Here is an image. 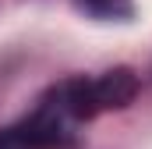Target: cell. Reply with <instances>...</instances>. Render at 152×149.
<instances>
[{
  "instance_id": "6da1fadb",
  "label": "cell",
  "mask_w": 152,
  "mask_h": 149,
  "mask_svg": "<svg viewBox=\"0 0 152 149\" xmlns=\"http://www.w3.org/2000/svg\"><path fill=\"white\" fill-rule=\"evenodd\" d=\"M75 121L78 117L64 103L60 85H57L21 124H11V128L0 131V149H50V146H60V142L71 139Z\"/></svg>"
},
{
  "instance_id": "7a4b0ae2",
  "label": "cell",
  "mask_w": 152,
  "mask_h": 149,
  "mask_svg": "<svg viewBox=\"0 0 152 149\" xmlns=\"http://www.w3.org/2000/svg\"><path fill=\"white\" fill-rule=\"evenodd\" d=\"M88 96H92V107L96 114L99 110H110V107H127L134 96H138V78L131 68H113V71L99 74L88 82Z\"/></svg>"
},
{
  "instance_id": "3957f363",
  "label": "cell",
  "mask_w": 152,
  "mask_h": 149,
  "mask_svg": "<svg viewBox=\"0 0 152 149\" xmlns=\"http://www.w3.org/2000/svg\"><path fill=\"white\" fill-rule=\"evenodd\" d=\"M88 14H96V18H117V21H124V18H131L134 14V0H78Z\"/></svg>"
}]
</instances>
